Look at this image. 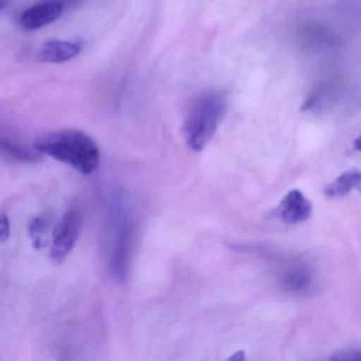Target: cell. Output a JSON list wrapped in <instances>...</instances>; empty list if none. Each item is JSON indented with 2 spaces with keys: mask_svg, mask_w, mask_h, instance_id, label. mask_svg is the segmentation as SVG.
<instances>
[{
  "mask_svg": "<svg viewBox=\"0 0 361 361\" xmlns=\"http://www.w3.org/2000/svg\"><path fill=\"white\" fill-rule=\"evenodd\" d=\"M35 149L63 164H68L82 175H90L100 164V151L94 139L77 130L46 133L35 142Z\"/></svg>",
  "mask_w": 361,
  "mask_h": 361,
  "instance_id": "cell-1",
  "label": "cell"
},
{
  "mask_svg": "<svg viewBox=\"0 0 361 361\" xmlns=\"http://www.w3.org/2000/svg\"><path fill=\"white\" fill-rule=\"evenodd\" d=\"M227 111V101L219 94H206L194 101L183 121L185 143L193 152L209 145Z\"/></svg>",
  "mask_w": 361,
  "mask_h": 361,
  "instance_id": "cell-2",
  "label": "cell"
},
{
  "mask_svg": "<svg viewBox=\"0 0 361 361\" xmlns=\"http://www.w3.org/2000/svg\"><path fill=\"white\" fill-rule=\"evenodd\" d=\"M83 228V215L77 209L65 213L56 226L52 238L50 257L54 263L61 264L67 259L75 248Z\"/></svg>",
  "mask_w": 361,
  "mask_h": 361,
  "instance_id": "cell-3",
  "label": "cell"
},
{
  "mask_svg": "<svg viewBox=\"0 0 361 361\" xmlns=\"http://www.w3.org/2000/svg\"><path fill=\"white\" fill-rule=\"evenodd\" d=\"M132 228L130 219L121 206L114 212L113 255L111 259V274L118 280H123L128 270L130 255Z\"/></svg>",
  "mask_w": 361,
  "mask_h": 361,
  "instance_id": "cell-4",
  "label": "cell"
},
{
  "mask_svg": "<svg viewBox=\"0 0 361 361\" xmlns=\"http://www.w3.org/2000/svg\"><path fill=\"white\" fill-rule=\"evenodd\" d=\"M63 11L64 6L59 0H45L26 10L20 16V24L26 30H39L58 20Z\"/></svg>",
  "mask_w": 361,
  "mask_h": 361,
  "instance_id": "cell-5",
  "label": "cell"
},
{
  "mask_svg": "<svg viewBox=\"0 0 361 361\" xmlns=\"http://www.w3.org/2000/svg\"><path fill=\"white\" fill-rule=\"evenodd\" d=\"M312 202L299 190H291L279 206L281 219L288 224L303 223L312 214Z\"/></svg>",
  "mask_w": 361,
  "mask_h": 361,
  "instance_id": "cell-6",
  "label": "cell"
},
{
  "mask_svg": "<svg viewBox=\"0 0 361 361\" xmlns=\"http://www.w3.org/2000/svg\"><path fill=\"white\" fill-rule=\"evenodd\" d=\"M81 45L77 42L52 39L42 46L37 54V60L59 64L75 58L81 52Z\"/></svg>",
  "mask_w": 361,
  "mask_h": 361,
  "instance_id": "cell-7",
  "label": "cell"
},
{
  "mask_svg": "<svg viewBox=\"0 0 361 361\" xmlns=\"http://www.w3.org/2000/svg\"><path fill=\"white\" fill-rule=\"evenodd\" d=\"M353 190L361 192V171L350 170L340 175L325 189V195L331 198L342 197Z\"/></svg>",
  "mask_w": 361,
  "mask_h": 361,
  "instance_id": "cell-8",
  "label": "cell"
},
{
  "mask_svg": "<svg viewBox=\"0 0 361 361\" xmlns=\"http://www.w3.org/2000/svg\"><path fill=\"white\" fill-rule=\"evenodd\" d=\"M1 149L8 157L18 161L29 162V164L41 161L43 157V154L39 153L35 147L30 149L20 143L14 142L10 139H6L5 137H1Z\"/></svg>",
  "mask_w": 361,
  "mask_h": 361,
  "instance_id": "cell-9",
  "label": "cell"
},
{
  "mask_svg": "<svg viewBox=\"0 0 361 361\" xmlns=\"http://www.w3.org/2000/svg\"><path fill=\"white\" fill-rule=\"evenodd\" d=\"M310 282L312 278L310 272L302 267L293 268L284 276V286L295 293L306 290L310 287Z\"/></svg>",
  "mask_w": 361,
  "mask_h": 361,
  "instance_id": "cell-10",
  "label": "cell"
},
{
  "mask_svg": "<svg viewBox=\"0 0 361 361\" xmlns=\"http://www.w3.org/2000/svg\"><path fill=\"white\" fill-rule=\"evenodd\" d=\"M48 221L46 217L37 216L29 224V234L33 242V246L41 249L46 245L47 238Z\"/></svg>",
  "mask_w": 361,
  "mask_h": 361,
  "instance_id": "cell-11",
  "label": "cell"
},
{
  "mask_svg": "<svg viewBox=\"0 0 361 361\" xmlns=\"http://www.w3.org/2000/svg\"><path fill=\"white\" fill-rule=\"evenodd\" d=\"M329 359L339 361H361V348L343 350L336 353Z\"/></svg>",
  "mask_w": 361,
  "mask_h": 361,
  "instance_id": "cell-12",
  "label": "cell"
},
{
  "mask_svg": "<svg viewBox=\"0 0 361 361\" xmlns=\"http://www.w3.org/2000/svg\"><path fill=\"white\" fill-rule=\"evenodd\" d=\"M10 232H11V227H10V219L5 213L0 214V240L1 242H6L10 238Z\"/></svg>",
  "mask_w": 361,
  "mask_h": 361,
  "instance_id": "cell-13",
  "label": "cell"
},
{
  "mask_svg": "<svg viewBox=\"0 0 361 361\" xmlns=\"http://www.w3.org/2000/svg\"><path fill=\"white\" fill-rule=\"evenodd\" d=\"M354 147L357 151L361 152V134L359 135V136L357 137L356 140H355Z\"/></svg>",
  "mask_w": 361,
  "mask_h": 361,
  "instance_id": "cell-14",
  "label": "cell"
}]
</instances>
